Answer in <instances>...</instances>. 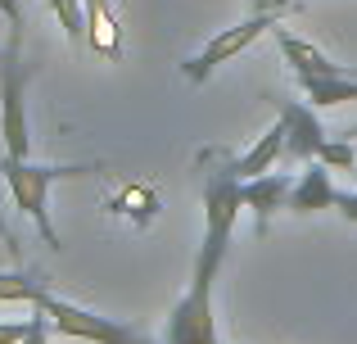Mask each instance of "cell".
Listing matches in <instances>:
<instances>
[{
    "instance_id": "cell-1",
    "label": "cell",
    "mask_w": 357,
    "mask_h": 344,
    "mask_svg": "<svg viewBox=\"0 0 357 344\" xmlns=\"http://www.w3.org/2000/svg\"><path fill=\"white\" fill-rule=\"evenodd\" d=\"M244 209L240 177L222 163L218 172H208L204 181V240L195 254V272L185 294L176 299L172 317H167V344H218V313H213V285H218L222 258H227L231 231Z\"/></svg>"
},
{
    "instance_id": "cell-2",
    "label": "cell",
    "mask_w": 357,
    "mask_h": 344,
    "mask_svg": "<svg viewBox=\"0 0 357 344\" xmlns=\"http://www.w3.org/2000/svg\"><path fill=\"white\" fill-rule=\"evenodd\" d=\"M105 163H27V159H0V177H5L9 195H14V209L41 227V240L50 249H59V231L50 222V186L63 177H91Z\"/></svg>"
},
{
    "instance_id": "cell-3",
    "label": "cell",
    "mask_w": 357,
    "mask_h": 344,
    "mask_svg": "<svg viewBox=\"0 0 357 344\" xmlns=\"http://www.w3.org/2000/svg\"><path fill=\"white\" fill-rule=\"evenodd\" d=\"M36 77V63L23 59V27H9L0 50V127H5V154L27 159V118H23V87Z\"/></svg>"
},
{
    "instance_id": "cell-4",
    "label": "cell",
    "mask_w": 357,
    "mask_h": 344,
    "mask_svg": "<svg viewBox=\"0 0 357 344\" xmlns=\"http://www.w3.org/2000/svg\"><path fill=\"white\" fill-rule=\"evenodd\" d=\"M36 308H41L45 317H50V327L59 331V336H68V340H86V344H154V340H145L140 331L122 327V322H114V317H100V313L77 308V304H68V299H54V294H45Z\"/></svg>"
},
{
    "instance_id": "cell-5",
    "label": "cell",
    "mask_w": 357,
    "mask_h": 344,
    "mask_svg": "<svg viewBox=\"0 0 357 344\" xmlns=\"http://www.w3.org/2000/svg\"><path fill=\"white\" fill-rule=\"evenodd\" d=\"M276 23H280V18H271V14H249V18H244V23H236V27H222V32L213 36V41L204 45V50L195 54L190 63H181V77L195 82V87H204V82H208L213 73L222 68V63H231L236 54H244L262 32H271Z\"/></svg>"
},
{
    "instance_id": "cell-6",
    "label": "cell",
    "mask_w": 357,
    "mask_h": 344,
    "mask_svg": "<svg viewBox=\"0 0 357 344\" xmlns=\"http://www.w3.org/2000/svg\"><path fill=\"white\" fill-rule=\"evenodd\" d=\"M280 123H285V163H312L326 141V127L307 100H280Z\"/></svg>"
},
{
    "instance_id": "cell-7",
    "label": "cell",
    "mask_w": 357,
    "mask_h": 344,
    "mask_svg": "<svg viewBox=\"0 0 357 344\" xmlns=\"http://www.w3.org/2000/svg\"><path fill=\"white\" fill-rule=\"evenodd\" d=\"M276 32V45H280V54L289 59V68H294V77H353V68L349 63H335L326 50H317L312 41H303V36H294L289 27H271Z\"/></svg>"
},
{
    "instance_id": "cell-8",
    "label": "cell",
    "mask_w": 357,
    "mask_h": 344,
    "mask_svg": "<svg viewBox=\"0 0 357 344\" xmlns=\"http://www.w3.org/2000/svg\"><path fill=\"white\" fill-rule=\"evenodd\" d=\"M289 190H294V177L289 172H262V177H253V181H240L244 209L258 218V231H267L271 213L289 209Z\"/></svg>"
},
{
    "instance_id": "cell-9",
    "label": "cell",
    "mask_w": 357,
    "mask_h": 344,
    "mask_svg": "<svg viewBox=\"0 0 357 344\" xmlns=\"http://www.w3.org/2000/svg\"><path fill=\"white\" fill-rule=\"evenodd\" d=\"M280 159H285V123H280V118H276V123H271L267 132H262L258 141H253L249 150L240 154V159H231V163H227V168L236 172L240 181H253V177L271 172V168H276Z\"/></svg>"
},
{
    "instance_id": "cell-10",
    "label": "cell",
    "mask_w": 357,
    "mask_h": 344,
    "mask_svg": "<svg viewBox=\"0 0 357 344\" xmlns=\"http://www.w3.org/2000/svg\"><path fill=\"white\" fill-rule=\"evenodd\" d=\"M335 200H340V190L331 186V168L321 159L303 163V177L289 190V213H321V209H335Z\"/></svg>"
},
{
    "instance_id": "cell-11",
    "label": "cell",
    "mask_w": 357,
    "mask_h": 344,
    "mask_svg": "<svg viewBox=\"0 0 357 344\" xmlns=\"http://www.w3.org/2000/svg\"><path fill=\"white\" fill-rule=\"evenodd\" d=\"M82 9H86V45L100 54V59H122V23L114 14V5L109 0H82Z\"/></svg>"
},
{
    "instance_id": "cell-12",
    "label": "cell",
    "mask_w": 357,
    "mask_h": 344,
    "mask_svg": "<svg viewBox=\"0 0 357 344\" xmlns=\"http://www.w3.org/2000/svg\"><path fill=\"white\" fill-rule=\"evenodd\" d=\"M294 87L312 109H340L357 100V73L353 77H294Z\"/></svg>"
},
{
    "instance_id": "cell-13",
    "label": "cell",
    "mask_w": 357,
    "mask_h": 344,
    "mask_svg": "<svg viewBox=\"0 0 357 344\" xmlns=\"http://www.w3.org/2000/svg\"><path fill=\"white\" fill-rule=\"evenodd\" d=\"M109 209H114V213H127L136 227H149V222H154V213H158V195L149 190V186H122L114 200H109Z\"/></svg>"
},
{
    "instance_id": "cell-14",
    "label": "cell",
    "mask_w": 357,
    "mask_h": 344,
    "mask_svg": "<svg viewBox=\"0 0 357 344\" xmlns=\"http://www.w3.org/2000/svg\"><path fill=\"white\" fill-rule=\"evenodd\" d=\"M50 294V281L45 276H27V272H0V299L5 304H41Z\"/></svg>"
},
{
    "instance_id": "cell-15",
    "label": "cell",
    "mask_w": 357,
    "mask_h": 344,
    "mask_svg": "<svg viewBox=\"0 0 357 344\" xmlns=\"http://www.w3.org/2000/svg\"><path fill=\"white\" fill-rule=\"evenodd\" d=\"M317 159H321L326 168H335V172H353L357 168V150H353L349 136H326L321 150H317Z\"/></svg>"
},
{
    "instance_id": "cell-16",
    "label": "cell",
    "mask_w": 357,
    "mask_h": 344,
    "mask_svg": "<svg viewBox=\"0 0 357 344\" xmlns=\"http://www.w3.org/2000/svg\"><path fill=\"white\" fill-rule=\"evenodd\" d=\"M50 9H54V18H59V27H63V36H68L73 45L86 36V9L77 5V0H50Z\"/></svg>"
},
{
    "instance_id": "cell-17",
    "label": "cell",
    "mask_w": 357,
    "mask_h": 344,
    "mask_svg": "<svg viewBox=\"0 0 357 344\" xmlns=\"http://www.w3.org/2000/svg\"><path fill=\"white\" fill-rule=\"evenodd\" d=\"M303 0H253V14H271V18H285V14H298Z\"/></svg>"
},
{
    "instance_id": "cell-18",
    "label": "cell",
    "mask_w": 357,
    "mask_h": 344,
    "mask_svg": "<svg viewBox=\"0 0 357 344\" xmlns=\"http://www.w3.org/2000/svg\"><path fill=\"white\" fill-rule=\"evenodd\" d=\"M32 322L36 317H27V322H0V344H23L27 331H32Z\"/></svg>"
},
{
    "instance_id": "cell-19",
    "label": "cell",
    "mask_w": 357,
    "mask_h": 344,
    "mask_svg": "<svg viewBox=\"0 0 357 344\" xmlns=\"http://www.w3.org/2000/svg\"><path fill=\"white\" fill-rule=\"evenodd\" d=\"M50 331H54V327H50V317L36 308V322H32V331H27V340H23V344H50Z\"/></svg>"
},
{
    "instance_id": "cell-20",
    "label": "cell",
    "mask_w": 357,
    "mask_h": 344,
    "mask_svg": "<svg viewBox=\"0 0 357 344\" xmlns=\"http://www.w3.org/2000/svg\"><path fill=\"white\" fill-rule=\"evenodd\" d=\"M335 209L344 213V222H357V190H340V200H335Z\"/></svg>"
},
{
    "instance_id": "cell-21",
    "label": "cell",
    "mask_w": 357,
    "mask_h": 344,
    "mask_svg": "<svg viewBox=\"0 0 357 344\" xmlns=\"http://www.w3.org/2000/svg\"><path fill=\"white\" fill-rule=\"evenodd\" d=\"M0 14L9 18V27H23V5L18 0H0Z\"/></svg>"
},
{
    "instance_id": "cell-22",
    "label": "cell",
    "mask_w": 357,
    "mask_h": 344,
    "mask_svg": "<svg viewBox=\"0 0 357 344\" xmlns=\"http://www.w3.org/2000/svg\"><path fill=\"white\" fill-rule=\"evenodd\" d=\"M344 136H349V141H357V127H349V132H344Z\"/></svg>"
},
{
    "instance_id": "cell-23",
    "label": "cell",
    "mask_w": 357,
    "mask_h": 344,
    "mask_svg": "<svg viewBox=\"0 0 357 344\" xmlns=\"http://www.w3.org/2000/svg\"><path fill=\"white\" fill-rule=\"evenodd\" d=\"M353 150H357V141H353Z\"/></svg>"
}]
</instances>
